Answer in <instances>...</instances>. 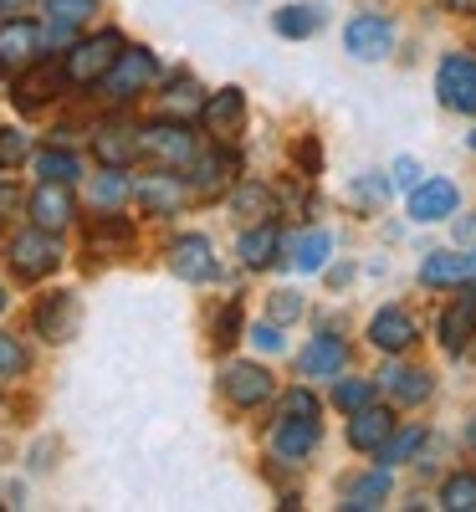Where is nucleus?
I'll return each mask as SVG.
<instances>
[{
  "label": "nucleus",
  "mask_w": 476,
  "mask_h": 512,
  "mask_svg": "<svg viewBox=\"0 0 476 512\" xmlns=\"http://www.w3.org/2000/svg\"><path fill=\"white\" fill-rule=\"evenodd\" d=\"M154 77H159V62H154L144 47H123V52H118V62L98 77V88H103V98H108V103H134L139 93H149V88H154Z\"/></svg>",
  "instance_id": "f257e3e1"
},
{
  "label": "nucleus",
  "mask_w": 476,
  "mask_h": 512,
  "mask_svg": "<svg viewBox=\"0 0 476 512\" xmlns=\"http://www.w3.org/2000/svg\"><path fill=\"white\" fill-rule=\"evenodd\" d=\"M118 52H123V36L118 31H98V36H82L72 52H62V72H67V82L72 88H93V82L118 62Z\"/></svg>",
  "instance_id": "f03ea898"
},
{
  "label": "nucleus",
  "mask_w": 476,
  "mask_h": 512,
  "mask_svg": "<svg viewBox=\"0 0 476 512\" xmlns=\"http://www.w3.org/2000/svg\"><path fill=\"white\" fill-rule=\"evenodd\" d=\"M139 154H154L169 169H190V159L200 154V144H195L185 118H154V123L139 128Z\"/></svg>",
  "instance_id": "7ed1b4c3"
},
{
  "label": "nucleus",
  "mask_w": 476,
  "mask_h": 512,
  "mask_svg": "<svg viewBox=\"0 0 476 512\" xmlns=\"http://www.w3.org/2000/svg\"><path fill=\"white\" fill-rule=\"evenodd\" d=\"M11 267H16L21 282L52 277V272L62 267V246H57V236H52V231H41V226L21 231V236L11 241Z\"/></svg>",
  "instance_id": "20e7f679"
},
{
  "label": "nucleus",
  "mask_w": 476,
  "mask_h": 512,
  "mask_svg": "<svg viewBox=\"0 0 476 512\" xmlns=\"http://www.w3.org/2000/svg\"><path fill=\"white\" fill-rule=\"evenodd\" d=\"M318 441H323V415L282 410L277 425H272V456H277V461H302V456H313Z\"/></svg>",
  "instance_id": "39448f33"
},
{
  "label": "nucleus",
  "mask_w": 476,
  "mask_h": 512,
  "mask_svg": "<svg viewBox=\"0 0 476 512\" xmlns=\"http://www.w3.org/2000/svg\"><path fill=\"white\" fill-rule=\"evenodd\" d=\"M169 272H175L180 282H195V287L221 277V262H215V246H210V236L185 231V236L169 241Z\"/></svg>",
  "instance_id": "423d86ee"
},
{
  "label": "nucleus",
  "mask_w": 476,
  "mask_h": 512,
  "mask_svg": "<svg viewBox=\"0 0 476 512\" xmlns=\"http://www.w3.org/2000/svg\"><path fill=\"white\" fill-rule=\"evenodd\" d=\"M436 98L451 113H476V62L466 52L441 57V67H436Z\"/></svg>",
  "instance_id": "0eeeda50"
},
{
  "label": "nucleus",
  "mask_w": 476,
  "mask_h": 512,
  "mask_svg": "<svg viewBox=\"0 0 476 512\" xmlns=\"http://www.w3.org/2000/svg\"><path fill=\"white\" fill-rule=\"evenodd\" d=\"M343 47H349V57L359 62H384L389 52H395V21L389 16H354L349 26H343Z\"/></svg>",
  "instance_id": "6e6552de"
},
{
  "label": "nucleus",
  "mask_w": 476,
  "mask_h": 512,
  "mask_svg": "<svg viewBox=\"0 0 476 512\" xmlns=\"http://www.w3.org/2000/svg\"><path fill=\"white\" fill-rule=\"evenodd\" d=\"M221 395L236 405V410H256L277 395V379L262 369V364H226L221 369Z\"/></svg>",
  "instance_id": "1a4fd4ad"
},
{
  "label": "nucleus",
  "mask_w": 476,
  "mask_h": 512,
  "mask_svg": "<svg viewBox=\"0 0 476 512\" xmlns=\"http://www.w3.org/2000/svg\"><path fill=\"white\" fill-rule=\"evenodd\" d=\"M436 333H441V349L451 359H461L471 349V338H476V287H456V297L446 303Z\"/></svg>",
  "instance_id": "9d476101"
},
{
  "label": "nucleus",
  "mask_w": 476,
  "mask_h": 512,
  "mask_svg": "<svg viewBox=\"0 0 476 512\" xmlns=\"http://www.w3.org/2000/svg\"><path fill=\"white\" fill-rule=\"evenodd\" d=\"M77 297L72 292H47V297H36V308H31V328L36 338H47V344H67V338L77 333Z\"/></svg>",
  "instance_id": "9b49d317"
},
{
  "label": "nucleus",
  "mask_w": 476,
  "mask_h": 512,
  "mask_svg": "<svg viewBox=\"0 0 476 512\" xmlns=\"http://www.w3.org/2000/svg\"><path fill=\"white\" fill-rule=\"evenodd\" d=\"M41 26L21 16H0V72H21L41 57Z\"/></svg>",
  "instance_id": "f8f14e48"
},
{
  "label": "nucleus",
  "mask_w": 476,
  "mask_h": 512,
  "mask_svg": "<svg viewBox=\"0 0 476 512\" xmlns=\"http://www.w3.org/2000/svg\"><path fill=\"white\" fill-rule=\"evenodd\" d=\"M72 88V82H67V72H62V62H41L36 57V72H21L16 77V108L21 113H36V108H47L57 93H67Z\"/></svg>",
  "instance_id": "ddd939ff"
},
{
  "label": "nucleus",
  "mask_w": 476,
  "mask_h": 512,
  "mask_svg": "<svg viewBox=\"0 0 476 512\" xmlns=\"http://www.w3.org/2000/svg\"><path fill=\"white\" fill-rule=\"evenodd\" d=\"M190 175H195V190H200V195H221V190L241 175V154L226 149V139H221L215 149H200V154L190 159Z\"/></svg>",
  "instance_id": "4468645a"
},
{
  "label": "nucleus",
  "mask_w": 476,
  "mask_h": 512,
  "mask_svg": "<svg viewBox=\"0 0 476 512\" xmlns=\"http://www.w3.org/2000/svg\"><path fill=\"white\" fill-rule=\"evenodd\" d=\"M26 210H31V221L41 226V231H62V226H72V216H77V200H72V190L67 185H52V180H41L31 195H26Z\"/></svg>",
  "instance_id": "2eb2a0df"
},
{
  "label": "nucleus",
  "mask_w": 476,
  "mask_h": 512,
  "mask_svg": "<svg viewBox=\"0 0 476 512\" xmlns=\"http://www.w3.org/2000/svg\"><path fill=\"white\" fill-rule=\"evenodd\" d=\"M379 384H384V395L395 405H405V410H415V405H425L430 395H436V374L420 369V364H389L379 374Z\"/></svg>",
  "instance_id": "dca6fc26"
},
{
  "label": "nucleus",
  "mask_w": 476,
  "mask_h": 512,
  "mask_svg": "<svg viewBox=\"0 0 476 512\" xmlns=\"http://www.w3.org/2000/svg\"><path fill=\"white\" fill-rule=\"evenodd\" d=\"M415 338H420V323L405 308H379L369 318V344L379 354H405V349H415Z\"/></svg>",
  "instance_id": "f3484780"
},
{
  "label": "nucleus",
  "mask_w": 476,
  "mask_h": 512,
  "mask_svg": "<svg viewBox=\"0 0 476 512\" xmlns=\"http://www.w3.org/2000/svg\"><path fill=\"white\" fill-rule=\"evenodd\" d=\"M456 205H461V190H456L451 180H420V185L410 190V221L436 226V221L456 216Z\"/></svg>",
  "instance_id": "a211bd4d"
},
{
  "label": "nucleus",
  "mask_w": 476,
  "mask_h": 512,
  "mask_svg": "<svg viewBox=\"0 0 476 512\" xmlns=\"http://www.w3.org/2000/svg\"><path fill=\"white\" fill-rule=\"evenodd\" d=\"M343 364H349V344H343V338H333V333H318L313 344L297 354V374H302V379H338Z\"/></svg>",
  "instance_id": "6ab92c4d"
},
{
  "label": "nucleus",
  "mask_w": 476,
  "mask_h": 512,
  "mask_svg": "<svg viewBox=\"0 0 476 512\" xmlns=\"http://www.w3.org/2000/svg\"><path fill=\"white\" fill-rule=\"evenodd\" d=\"M200 118H205V128H210L215 139H231L236 128H241V118H246V93H241V88L210 93V98L200 103Z\"/></svg>",
  "instance_id": "aec40b11"
},
{
  "label": "nucleus",
  "mask_w": 476,
  "mask_h": 512,
  "mask_svg": "<svg viewBox=\"0 0 476 512\" xmlns=\"http://www.w3.org/2000/svg\"><path fill=\"white\" fill-rule=\"evenodd\" d=\"M236 256L246 267H272L277 256H282V226L267 216V221H256L251 231H241L236 236Z\"/></svg>",
  "instance_id": "412c9836"
},
{
  "label": "nucleus",
  "mask_w": 476,
  "mask_h": 512,
  "mask_svg": "<svg viewBox=\"0 0 476 512\" xmlns=\"http://www.w3.org/2000/svg\"><path fill=\"white\" fill-rule=\"evenodd\" d=\"M139 205L149 210V216H175V210L190 200V185L180 175H149L144 185H134Z\"/></svg>",
  "instance_id": "4be33fe9"
},
{
  "label": "nucleus",
  "mask_w": 476,
  "mask_h": 512,
  "mask_svg": "<svg viewBox=\"0 0 476 512\" xmlns=\"http://www.w3.org/2000/svg\"><path fill=\"white\" fill-rule=\"evenodd\" d=\"M395 425H400V420H395V410H384V405H364V410H354V420H349V446L374 456V451L384 446V436L395 431Z\"/></svg>",
  "instance_id": "5701e85b"
},
{
  "label": "nucleus",
  "mask_w": 476,
  "mask_h": 512,
  "mask_svg": "<svg viewBox=\"0 0 476 512\" xmlns=\"http://www.w3.org/2000/svg\"><path fill=\"white\" fill-rule=\"evenodd\" d=\"M389 492H395V482H389V466H374V472H364V477H354V482H343V502H338V507L369 512V507H379Z\"/></svg>",
  "instance_id": "b1692460"
},
{
  "label": "nucleus",
  "mask_w": 476,
  "mask_h": 512,
  "mask_svg": "<svg viewBox=\"0 0 476 512\" xmlns=\"http://www.w3.org/2000/svg\"><path fill=\"white\" fill-rule=\"evenodd\" d=\"M420 282L425 287H461V282H471V256H461V251H430L420 262Z\"/></svg>",
  "instance_id": "393cba45"
},
{
  "label": "nucleus",
  "mask_w": 476,
  "mask_h": 512,
  "mask_svg": "<svg viewBox=\"0 0 476 512\" xmlns=\"http://www.w3.org/2000/svg\"><path fill=\"white\" fill-rule=\"evenodd\" d=\"M287 256H292L297 272H323L328 256H333V236H328L323 226H313V231H302V236L287 241Z\"/></svg>",
  "instance_id": "a878e982"
},
{
  "label": "nucleus",
  "mask_w": 476,
  "mask_h": 512,
  "mask_svg": "<svg viewBox=\"0 0 476 512\" xmlns=\"http://www.w3.org/2000/svg\"><path fill=\"white\" fill-rule=\"evenodd\" d=\"M93 149H98V159L108 164V169H123L128 159L139 154V128H98V139H93Z\"/></svg>",
  "instance_id": "bb28decb"
},
{
  "label": "nucleus",
  "mask_w": 476,
  "mask_h": 512,
  "mask_svg": "<svg viewBox=\"0 0 476 512\" xmlns=\"http://www.w3.org/2000/svg\"><path fill=\"white\" fill-rule=\"evenodd\" d=\"M272 31L287 36V41H308V36L323 31V6H282L272 16Z\"/></svg>",
  "instance_id": "cd10ccee"
},
{
  "label": "nucleus",
  "mask_w": 476,
  "mask_h": 512,
  "mask_svg": "<svg viewBox=\"0 0 476 512\" xmlns=\"http://www.w3.org/2000/svg\"><path fill=\"white\" fill-rule=\"evenodd\" d=\"M36 175L52 185H72L82 175V154L77 149H36Z\"/></svg>",
  "instance_id": "c85d7f7f"
},
{
  "label": "nucleus",
  "mask_w": 476,
  "mask_h": 512,
  "mask_svg": "<svg viewBox=\"0 0 476 512\" xmlns=\"http://www.w3.org/2000/svg\"><path fill=\"white\" fill-rule=\"evenodd\" d=\"M420 446H425V425H405V431L395 425V431L384 436V446H379L374 456H379V466H400V461H410Z\"/></svg>",
  "instance_id": "c756f323"
},
{
  "label": "nucleus",
  "mask_w": 476,
  "mask_h": 512,
  "mask_svg": "<svg viewBox=\"0 0 476 512\" xmlns=\"http://www.w3.org/2000/svg\"><path fill=\"white\" fill-rule=\"evenodd\" d=\"M47 16H52L57 41H67L72 26H82V21H93V16H98V0H47Z\"/></svg>",
  "instance_id": "7c9ffc66"
},
{
  "label": "nucleus",
  "mask_w": 476,
  "mask_h": 512,
  "mask_svg": "<svg viewBox=\"0 0 476 512\" xmlns=\"http://www.w3.org/2000/svg\"><path fill=\"white\" fill-rule=\"evenodd\" d=\"M128 195H134V185H128L123 169H103V175L93 180V205H98V210H123Z\"/></svg>",
  "instance_id": "2f4dec72"
},
{
  "label": "nucleus",
  "mask_w": 476,
  "mask_h": 512,
  "mask_svg": "<svg viewBox=\"0 0 476 512\" xmlns=\"http://www.w3.org/2000/svg\"><path fill=\"white\" fill-rule=\"evenodd\" d=\"M374 395H379V379H338V384H333V405H338L343 415L374 405Z\"/></svg>",
  "instance_id": "473e14b6"
},
{
  "label": "nucleus",
  "mask_w": 476,
  "mask_h": 512,
  "mask_svg": "<svg viewBox=\"0 0 476 512\" xmlns=\"http://www.w3.org/2000/svg\"><path fill=\"white\" fill-rule=\"evenodd\" d=\"M441 507L446 512H476V472H451L441 482Z\"/></svg>",
  "instance_id": "72a5a7b5"
},
{
  "label": "nucleus",
  "mask_w": 476,
  "mask_h": 512,
  "mask_svg": "<svg viewBox=\"0 0 476 512\" xmlns=\"http://www.w3.org/2000/svg\"><path fill=\"white\" fill-rule=\"evenodd\" d=\"M231 205H236V216H251V221L277 216V200H272V190H267V185H241V190L231 195Z\"/></svg>",
  "instance_id": "f704fd0d"
},
{
  "label": "nucleus",
  "mask_w": 476,
  "mask_h": 512,
  "mask_svg": "<svg viewBox=\"0 0 476 512\" xmlns=\"http://www.w3.org/2000/svg\"><path fill=\"white\" fill-rule=\"evenodd\" d=\"M164 113H169V118L200 113V93H195V82H190L185 72H175V82H169V93H164Z\"/></svg>",
  "instance_id": "c9c22d12"
},
{
  "label": "nucleus",
  "mask_w": 476,
  "mask_h": 512,
  "mask_svg": "<svg viewBox=\"0 0 476 512\" xmlns=\"http://www.w3.org/2000/svg\"><path fill=\"white\" fill-rule=\"evenodd\" d=\"M241 323H246L241 318V297H231V303L215 313V328H210L215 333V349H236L241 344Z\"/></svg>",
  "instance_id": "e433bc0d"
},
{
  "label": "nucleus",
  "mask_w": 476,
  "mask_h": 512,
  "mask_svg": "<svg viewBox=\"0 0 476 512\" xmlns=\"http://www.w3.org/2000/svg\"><path fill=\"white\" fill-rule=\"evenodd\" d=\"M31 159V139L21 134V128H6L0 123V169H16Z\"/></svg>",
  "instance_id": "4c0bfd02"
},
{
  "label": "nucleus",
  "mask_w": 476,
  "mask_h": 512,
  "mask_svg": "<svg viewBox=\"0 0 476 512\" xmlns=\"http://www.w3.org/2000/svg\"><path fill=\"white\" fill-rule=\"evenodd\" d=\"M21 374H26V349H21V338L0 333V379H21Z\"/></svg>",
  "instance_id": "58836bf2"
},
{
  "label": "nucleus",
  "mask_w": 476,
  "mask_h": 512,
  "mask_svg": "<svg viewBox=\"0 0 476 512\" xmlns=\"http://www.w3.org/2000/svg\"><path fill=\"white\" fill-rule=\"evenodd\" d=\"M302 318V292H292V287H282V292H272V323H297Z\"/></svg>",
  "instance_id": "ea45409f"
},
{
  "label": "nucleus",
  "mask_w": 476,
  "mask_h": 512,
  "mask_svg": "<svg viewBox=\"0 0 476 512\" xmlns=\"http://www.w3.org/2000/svg\"><path fill=\"white\" fill-rule=\"evenodd\" d=\"M251 344L262 349V354H282V349H287V338H282L277 323H256V328H251Z\"/></svg>",
  "instance_id": "a19ab883"
},
{
  "label": "nucleus",
  "mask_w": 476,
  "mask_h": 512,
  "mask_svg": "<svg viewBox=\"0 0 476 512\" xmlns=\"http://www.w3.org/2000/svg\"><path fill=\"white\" fill-rule=\"evenodd\" d=\"M297 164H302V175H323V149H318V139H302V144H297Z\"/></svg>",
  "instance_id": "79ce46f5"
},
{
  "label": "nucleus",
  "mask_w": 476,
  "mask_h": 512,
  "mask_svg": "<svg viewBox=\"0 0 476 512\" xmlns=\"http://www.w3.org/2000/svg\"><path fill=\"white\" fill-rule=\"evenodd\" d=\"M395 185L400 190H415L420 185V164L415 159H395Z\"/></svg>",
  "instance_id": "37998d69"
},
{
  "label": "nucleus",
  "mask_w": 476,
  "mask_h": 512,
  "mask_svg": "<svg viewBox=\"0 0 476 512\" xmlns=\"http://www.w3.org/2000/svg\"><path fill=\"white\" fill-rule=\"evenodd\" d=\"M354 195H359V200H369V205H384L389 185H384V180H359V185H354Z\"/></svg>",
  "instance_id": "c03bdc74"
},
{
  "label": "nucleus",
  "mask_w": 476,
  "mask_h": 512,
  "mask_svg": "<svg viewBox=\"0 0 476 512\" xmlns=\"http://www.w3.org/2000/svg\"><path fill=\"white\" fill-rule=\"evenodd\" d=\"M21 205H26V195H21L16 185H0V210H6V216H16Z\"/></svg>",
  "instance_id": "a18cd8bd"
},
{
  "label": "nucleus",
  "mask_w": 476,
  "mask_h": 512,
  "mask_svg": "<svg viewBox=\"0 0 476 512\" xmlns=\"http://www.w3.org/2000/svg\"><path fill=\"white\" fill-rule=\"evenodd\" d=\"M21 6H26V0H0V16H16Z\"/></svg>",
  "instance_id": "49530a36"
},
{
  "label": "nucleus",
  "mask_w": 476,
  "mask_h": 512,
  "mask_svg": "<svg viewBox=\"0 0 476 512\" xmlns=\"http://www.w3.org/2000/svg\"><path fill=\"white\" fill-rule=\"evenodd\" d=\"M466 451L476 456V415H471V425H466Z\"/></svg>",
  "instance_id": "de8ad7c7"
},
{
  "label": "nucleus",
  "mask_w": 476,
  "mask_h": 512,
  "mask_svg": "<svg viewBox=\"0 0 476 512\" xmlns=\"http://www.w3.org/2000/svg\"><path fill=\"white\" fill-rule=\"evenodd\" d=\"M0 313H6V287H0Z\"/></svg>",
  "instance_id": "09e8293b"
},
{
  "label": "nucleus",
  "mask_w": 476,
  "mask_h": 512,
  "mask_svg": "<svg viewBox=\"0 0 476 512\" xmlns=\"http://www.w3.org/2000/svg\"><path fill=\"white\" fill-rule=\"evenodd\" d=\"M471 282H476V251H471Z\"/></svg>",
  "instance_id": "8fccbe9b"
},
{
  "label": "nucleus",
  "mask_w": 476,
  "mask_h": 512,
  "mask_svg": "<svg viewBox=\"0 0 476 512\" xmlns=\"http://www.w3.org/2000/svg\"><path fill=\"white\" fill-rule=\"evenodd\" d=\"M471 149H476V128H471Z\"/></svg>",
  "instance_id": "3c124183"
}]
</instances>
